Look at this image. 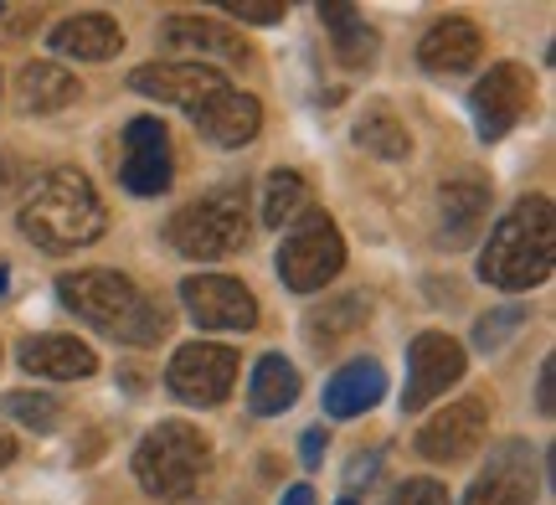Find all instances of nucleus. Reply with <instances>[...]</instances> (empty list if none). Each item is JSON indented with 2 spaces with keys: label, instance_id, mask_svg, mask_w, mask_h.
<instances>
[{
  "label": "nucleus",
  "instance_id": "nucleus-12",
  "mask_svg": "<svg viewBox=\"0 0 556 505\" xmlns=\"http://www.w3.org/2000/svg\"><path fill=\"white\" fill-rule=\"evenodd\" d=\"M129 83H135L144 99L176 103L186 114H201L227 88V78H222L217 67H206V62H144V67H135Z\"/></svg>",
  "mask_w": 556,
  "mask_h": 505
},
{
  "label": "nucleus",
  "instance_id": "nucleus-27",
  "mask_svg": "<svg viewBox=\"0 0 556 505\" xmlns=\"http://www.w3.org/2000/svg\"><path fill=\"white\" fill-rule=\"evenodd\" d=\"M361 310H366V300H361V294H345V300L315 310V315L304 320V336H309L315 345H336L340 336H351V330L361 325Z\"/></svg>",
  "mask_w": 556,
  "mask_h": 505
},
{
  "label": "nucleus",
  "instance_id": "nucleus-9",
  "mask_svg": "<svg viewBox=\"0 0 556 505\" xmlns=\"http://www.w3.org/2000/svg\"><path fill=\"white\" fill-rule=\"evenodd\" d=\"M464 351L458 341H448L443 330H422L407 345V392H402V413H422V407L443 397L448 387L464 377Z\"/></svg>",
  "mask_w": 556,
  "mask_h": 505
},
{
  "label": "nucleus",
  "instance_id": "nucleus-30",
  "mask_svg": "<svg viewBox=\"0 0 556 505\" xmlns=\"http://www.w3.org/2000/svg\"><path fill=\"white\" fill-rule=\"evenodd\" d=\"M387 505H448V490L438 485V480H407L387 495Z\"/></svg>",
  "mask_w": 556,
  "mask_h": 505
},
{
  "label": "nucleus",
  "instance_id": "nucleus-19",
  "mask_svg": "<svg viewBox=\"0 0 556 505\" xmlns=\"http://www.w3.org/2000/svg\"><path fill=\"white\" fill-rule=\"evenodd\" d=\"M258 124H263L258 99H253V93H238V88H222L217 99L197 114V129L212 144H222V150H238V144H248L253 135H258Z\"/></svg>",
  "mask_w": 556,
  "mask_h": 505
},
{
  "label": "nucleus",
  "instance_id": "nucleus-33",
  "mask_svg": "<svg viewBox=\"0 0 556 505\" xmlns=\"http://www.w3.org/2000/svg\"><path fill=\"white\" fill-rule=\"evenodd\" d=\"M299 454H304V465H319V459H325V428H309L304 444H299Z\"/></svg>",
  "mask_w": 556,
  "mask_h": 505
},
{
  "label": "nucleus",
  "instance_id": "nucleus-20",
  "mask_svg": "<svg viewBox=\"0 0 556 505\" xmlns=\"http://www.w3.org/2000/svg\"><path fill=\"white\" fill-rule=\"evenodd\" d=\"M52 52L58 58H78V62H103V58H119L124 47V31L114 16H99V11H88V16H67L52 26Z\"/></svg>",
  "mask_w": 556,
  "mask_h": 505
},
{
  "label": "nucleus",
  "instance_id": "nucleus-11",
  "mask_svg": "<svg viewBox=\"0 0 556 505\" xmlns=\"http://www.w3.org/2000/svg\"><path fill=\"white\" fill-rule=\"evenodd\" d=\"M180 300L201 330H253L258 325V300L227 274H191L180 283Z\"/></svg>",
  "mask_w": 556,
  "mask_h": 505
},
{
  "label": "nucleus",
  "instance_id": "nucleus-4",
  "mask_svg": "<svg viewBox=\"0 0 556 505\" xmlns=\"http://www.w3.org/2000/svg\"><path fill=\"white\" fill-rule=\"evenodd\" d=\"M212 469V444L191 424H160L135 449V480L155 501H186Z\"/></svg>",
  "mask_w": 556,
  "mask_h": 505
},
{
  "label": "nucleus",
  "instance_id": "nucleus-6",
  "mask_svg": "<svg viewBox=\"0 0 556 505\" xmlns=\"http://www.w3.org/2000/svg\"><path fill=\"white\" fill-rule=\"evenodd\" d=\"M340 263H345V243H340L336 223L325 212H309L278 248V279L294 294H315L340 274Z\"/></svg>",
  "mask_w": 556,
  "mask_h": 505
},
{
  "label": "nucleus",
  "instance_id": "nucleus-25",
  "mask_svg": "<svg viewBox=\"0 0 556 505\" xmlns=\"http://www.w3.org/2000/svg\"><path fill=\"white\" fill-rule=\"evenodd\" d=\"M356 144L371 150V155H381V161H402V155L413 150L402 119L392 114V103H366V114H361V124H356Z\"/></svg>",
  "mask_w": 556,
  "mask_h": 505
},
{
  "label": "nucleus",
  "instance_id": "nucleus-5",
  "mask_svg": "<svg viewBox=\"0 0 556 505\" xmlns=\"http://www.w3.org/2000/svg\"><path fill=\"white\" fill-rule=\"evenodd\" d=\"M165 238L176 248L180 258H227L248 243V197L242 186H217L212 197L180 206L176 217L165 223Z\"/></svg>",
  "mask_w": 556,
  "mask_h": 505
},
{
  "label": "nucleus",
  "instance_id": "nucleus-15",
  "mask_svg": "<svg viewBox=\"0 0 556 505\" xmlns=\"http://www.w3.org/2000/svg\"><path fill=\"white\" fill-rule=\"evenodd\" d=\"M160 52L170 58H217V62H248V41L232 26H217L206 16H165L160 21Z\"/></svg>",
  "mask_w": 556,
  "mask_h": 505
},
{
  "label": "nucleus",
  "instance_id": "nucleus-22",
  "mask_svg": "<svg viewBox=\"0 0 556 505\" xmlns=\"http://www.w3.org/2000/svg\"><path fill=\"white\" fill-rule=\"evenodd\" d=\"M319 21L330 26V41H336V58L345 62V67H366V62L377 58V31L361 21V11L356 5H319Z\"/></svg>",
  "mask_w": 556,
  "mask_h": 505
},
{
  "label": "nucleus",
  "instance_id": "nucleus-10",
  "mask_svg": "<svg viewBox=\"0 0 556 505\" xmlns=\"http://www.w3.org/2000/svg\"><path fill=\"white\" fill-rule=\"evenodd\" d=\"M484 428H490V403L484 397H458V403H448L438 418L417 428V454L433 459V465H458L484 444Z\"/></svg>",
  "mask_w": 556,
  "mask_h": 505
},
{
  "label": "nucleus",
  "instance_id": "nucleus-23",
  "mask_svg": "<svg viewBox=\"0 0 556 505\" xmlns=\"http://www.w3.org/2000/svg\"><path fill=\"white\" fill-rule=\"evenodd\" d=\"M78 99V78L58 67V62H31V67H21V103L31 109V114H58L67 103Z\"/></svg>",
  "mask_w": 556,
  "mask_h": 505
},
{
  "label": "nucleus",
  "instance_id": "nucleus-26",
  "mask_svg": "<svg viewBox=\"0 0 556 505\" xmlns=\"http://www.w3.org/2000/svg\"><path fill=\"white\" fill-rule=\"evenodd\" d=\"M304 206H309V186L299 171H274L263 181V223L268 227H289L294 217H304Z\"/></svg>",
  "mask_w": 556,
  "mask_h": 505
},
{
  "label": "nucleus",
  "instance_id": "nucleus-29",
  "mask_svg": "<svg viewBox=\"0 0 556 505\" xmlns=\"http://www.w3.org/2000/svg\"><path fill=\"white\" fill-rule=\"evenodd\" d=\"M520 325H526V310H520V304H505V310H490V315H484V320L475 325V345H479V351H495V345L505 341L510 330H520Z\"/></svg>",
  "mask_w": 556,
  "mask_h": 505
},
{
  "label": "nucleus",
  "instance_id": "nucleus-37",
  "mask_svg": "<svg viewBox=\"0 0 556 505\" xmlns=\"http://www.w3.org/2000/svg\"><path fill=\"white\" fill-rule=\"evenodd\" d=\"M5 294H11V263L0 258V300H5Z\"/></svg>",
  "mask_w": 556,
  "mask_h": 505
},
{
  "label": "nucleus",
  "instance_id": "nucleus-28",
  "mask_svg": "<svg viewBox=\"0 0 556 505\" xmlns=\"http://www.w3.org/2000/svg\"><path fill=\"white\" fill-rule=\"evenodd\" d=\"M0 407L16 418V424H26V428H37V433H52L58 428V397H47V392H5L0 397Z\"/></svg>",
  "mask_w": 556,
  "mask_h": 505
},
{
  "label": "nucleus",
  "instance_id": "nucleus-24",
  "mask_svg": "<svg viewBox=\"0 0 556 505\" xmlns=\"http://www.w3.org/2000/svg\"><path fill=\"white\" fill-rule=\"evenodd\" d=\"M294 397H299V371L283 356H263L253 366V382H248V407L258 418H274L283 407H294Z\"/></svg>",
  "mask_w": 556,
  "mask_h": 505
},
{
  "label": "nucleus",
  "instance_id": "nucleus-3",
  "mask_svg": "<svg viewBox=\"0 0 556 505\" xmlns=\"http://www.w3.org/2000/svg\"><path fill=\"white\" fill-rule=\"evenodd\" d=\"M58 300L83 315V320L103 330V336H114L124 345H155L165 336V315H160L155 304L139 294L135 283L114 274V268H83V274H62L58 279Z\"/></svg>",
  "mask_w": 556,
  "mask_h": 505
},
{
  "label": "nucleus",
  "instance_id": "nucleus-8",
  "mask_svg": "<svg viewBox=\"0 0 556 505\" xmlns=\"http://www.w3.org/2000/svg\"><path fill=\"white\" fill-rule=\"evenodd\" d=\"M531 99H536V88H531V73H526L520 62H500V67H490V73L475 83V93H469V114H475L479 140L510 135V129L526 119Z\"/></svg>",
  "mask_w": 556,
  "mask_h": 505
},
{
  "label": "nucleus",
  "instance_id": "nucleus-14",
  "mask_svg": "<svg viewBox=\"0 0 556 505\" xmlns=\"http://www.w3.org/2000/svg\"><path fill=\"white\" fill-rule=\"evenodd\" d=\"M536 501V454L526 439H505L490 454V465L479 475L464 505H531Z\"/></svg>",
  "mask_w": 556,
  "mask_h": 505
},
{
  "label": "nucleus",
  "instance_id": "nucleus-38",
  "mask_svg": "<svg viewBox=\"0 0 556 505\" xmlns=\"http://www.w3.org/2000/svg\"><path fill=\"white\" fill-rule=\"evenodd\" d=\"M340 505H356V501H340Z\"/></svg>",
  "mask_w": 556,
  "mask_h": 505
},
{
  "label": "nucleus",
  "instance_id": "nucleus-36",
  "mask_svg": "<svg viewBox=\"0 0 556 505\" xmlns=\"http://www.w3.org/2000/svg\"><path fill=\"white\" fill-rule=\"evenodd\" d=\"M11 459H16V439H11V433L0 428V469L11 465Z\"/></svg>",
  "mask_w": 556,
  "mask_h": 505
},
{
  "label": "nucleus",
  "instance_id": "nucleus-34",
  "mask_svg": "<svg viewBox=\"0 0 556 505\" xmlns=\"http://www.w3.org/2000/svg\"><path fill=\"white\" fill-rule=\"evenodd\" d=\"M377 459H381V454H366V459H356V465H351V485H361V475H371V469H377Z\"/></svg>",
  "mask_w": 556,
  "mask_h": 505
},
{
  "label": "nucleus",
  "instance_id": "nucleus-17",
  "mask_svg": "<svg viewBox=\"0 0 556 505\" xmlns=\"http://www.w3.org/2000/svg\"><path fill=\"white\" fill-rule=\"evenodd\" d=\"M484 52V41H479V26L469 16H443L428 26V37L417 41V62L428 67V73H469Z\"/></svg>",
  "mask_w": 556,
  "mask_h": 505
},
{
  "label": "nucleus",
  "instance_id": "nucleus-21",
  "mask_svg": "<svg viewBox=\"0 0 556 505\" xmlns=\"http://www.w3.org/2000/svg\"><path fill=\"white\" fill-rule=\"evenodd\" d=\"M381 397H387V371H381L377 362H351L325 382V413H330V418H361V413H371Z\"/></svg>",
  "mask_w": 556,
  "mask_h": 505
},
{
  "label": "nucleus",
  "instance_id": "nucleus-18",
  "mask_svg": "<svg viewBox=\"0 0 556 505\" xmlns=\"http://www.w3.org/2000/svg\"><path fill=\"white\" fill-rule=\"evenodd\" d=\"M21 366L31 377H52V382H78L99 371V356L78 341V336H31L21 341Z\"/></svg>",
  "mask_w": 556,
  "mask_h": 505
},
{
  "label": "nucleus",
  "instance_id": "nucleus-32",
  "mask_svg": "<svg viewBox=\"0 0 556 505\" xmlns=\"http://www.w3.org/2000/svg\"><path fill=\"white\" fill-rule=\"evenodd\" d=\"M556 362H541V382H536V407H541V418H552V407H556Z\"/></svg>",
  "mask_w": 556,
  "mask_h": 505
},
{
  "label": "nucleus",
  "instance_id": "nucleus-31",
  "mask_svg": "<svg viewBox=\"0 0 556 505\" xmlns=\"http://www.w3.org/2000/svg\"><path fill=\"white\" fill-rule=\"evenodd\" d=\"M227 16L253 21V26H274V21H283V5H258V0H227Z\"/></svg>",
  "mask_w": 556,
  "mask_h": 505
},
{
  "label": "nucleus",
  "instance_id": "nucleus-13",
  "mask_svg": "<svg viewBox=\"0 0 556 505\" xmlns=\"http://www.w3.org/2000/svg\"><path fill=\"white\" fill-rule=\"evenodd\" d=\"M170 135L160 119H129L119 155V181L129 197H160L170 186Z\"/></svg>",
  "mask_w": 556,
  "mask_h": 505
},
{
  "label": "nucleus",
  "instance_id": "nucleus-35",
  "mask_svg": "<svg viewBox=\"0 0 556 505\" xmlns=\"http://www.w3.org/2000/svg\"><path fill=\"white\" fill-rule=\"evenodd\" d=\"M283 505H315V490H309V485H294L289 495H283Z\"/></svg>",
  "mask_w": 556,
  "mask_h": 505
},
{
  "label": "nucleus",
  "instance_id": "nucleus-7",
  "mask_svg": "<svg viewBox=\"0 0 556 505\" xmlns=\"http://www.w3.org/2000/svg\"><path fill=\"white\" fill-rule=\"evenodd\" d=\"M238 382V351H227V345H212V341H191L180 345L170 366H165V387H170V397L191 407H212L222 403L227 392Z\"/></svg>",
  "mask_w": 556,
  "mask_h": 505
},
{
  "label": "nucleus",
  "instance_id": "nucleus-2",
  "mask_svg": "<svg viewBox=\"0 0 556 505\" xmlns=\"http://www.w3.org/2000/svg\"><path fill=\"white\" fill-rule=\"evenodd\" d=\"M552 263H556V212L546 197H526L490 232V243L479 253V279L520 294V289H536V283L552 279Z\"/></svg>",
  "mask_w": 556,
  "mask_h": 505
},
{
  "label": "nucleus",
  "instance_id": "nucleus-1",
  "mask_svg": "<svg viewBox=\"0 0 556 505\" xmlns=\"http://www.w3.org/2000/svg\"><path fill=\"white\" fill-rule=\"evenodd\" d=\"M109 217H103V202L93 181L62 165V171H47L37 186H31V202L21 206V232L41 248V253H78V248L99 243Z\"/></svg>",
  "mask_w": 556,
  "mask_h": 505
},
{
  "label": "nucleus",
  "instance_id": "nucleus-16",
  "mask_svg": "<svg viewBox=\"0 0 556 505\" xmlns=\"http://www.w3.org/2000/svg\"><path fill=\"white\" fill-rule=\"evenodd\" d=\"M484 217H490V186L479 176L443 181V191H438V243L469 248L484 232Z\"/></svg>",
  "mask_w": 556,
  "mask_h": 505
}]
</instances>
